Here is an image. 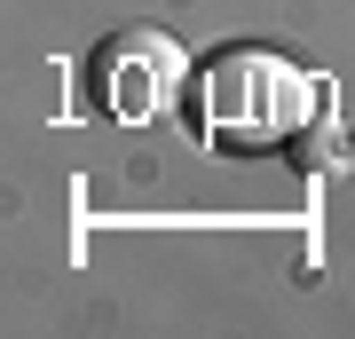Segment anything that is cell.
I'll use <instances>...</instances> for the list:
<instances>
[{
	"label": "cell",
	"instance_id": "2",
	"mask_svg": "<svg viewBox=\"0 0 355 339\" xmlns=\"http://www.w3.org/2000/svg\"><path fill=\"white\" fill-rule=\"evenodd\" d=\"M182 79H190V55L174 48L166 32H119L103 40L95 55V87H103V111L111 119H158L166 103L182 95Z\"/></svg>",
	"mask_w": 355,
	"mask_h": 339
},
{
	"label": "cell",
	"instance_id": "1",
	"mask_svg": "<svg viewBox=\"0 0 355 339\" xmlns=\"http://www.w3.org/2000/svg\"><path fill=\"white\" fill-rule=\"evenodd\" d=\"M308 111H316V79L268 48H229L198 79V119L229 150H277L308 126Z\"/></svg>",
	"mask_w": 355,
	"mask_h": 339
}]
</instances>
